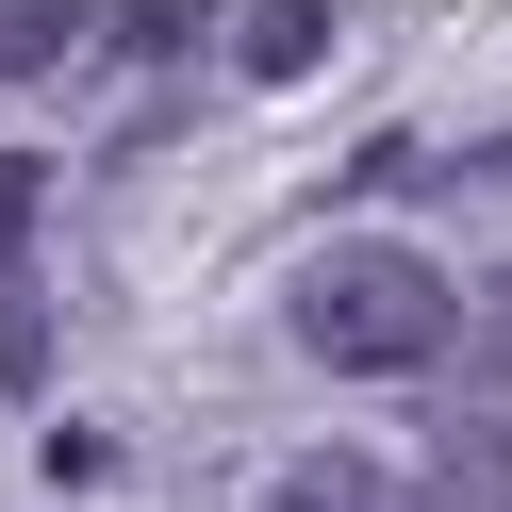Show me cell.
Wrapping results in <instances>:
<instances>
[{"label": "cell", "instance_id": "2", "mask_svg": "<svg viewBox=\"0 0 512 512\" xmlns=\"http://www.w3.org/2000/svg\"><path fill=\"white\" fill-rule=\"evenodd\" d=\"M314 50H331V17H314V0H248V17H232V67H248V83H298Z\"/></svg>", "mask_w": 512, "mask_h": 512}, {"label": "cell", "instance_id": "1", "mask_svg": "<svg viewBox=\"0 0 512 512\" xmlns=\"http://www.w3.org/2000/svg\"><path fill=\"white\" fill-rule=\"evenodd\" d=\"M298 347L347 380H430L446 347H463V281L430 265V248L364 232V248H314L298 265Z\"/></svg>", "mask_w": 512, "mask_h": 512}, {"label": "cell", "instance_id": "4", "mask_svg": "<svg viewBox=\"0 0 512 512\" xmlns=\"http://www.w3.org/2000/svg\"><path fill=\"white\" fill-rule=\"evenodd\" d=\"M17 215H34V166H0V265H17Z\"/></svg>", "mask_w": 512, "mask_h": 512}, {"label": "cell", "instance_id": "3", "mask_svg": "<svg viewBox=\"0 0 512 512\" xmlns=\"http://www.w3.org/2000/svg\"><path fill=\"white\" fill-rule=\"evenodd\" d=\"M67 0H0V83H50V67H67Z\"/></svg>", "mask_w": 512, "mask_h": 512}]
</instances>
